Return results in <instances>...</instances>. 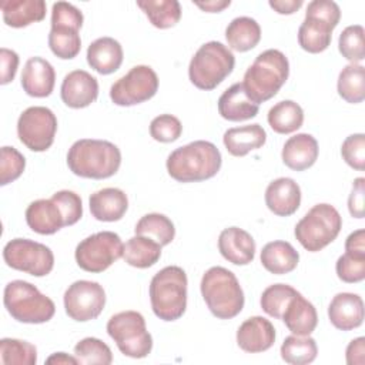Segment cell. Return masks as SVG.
<instances>
[{"label": "cell", "mask_w": 365, "mask_h": 365, "mask_svg": "<svg viewBox=\"0 0 365 365\" xmlns=\"http://www.w3.org/2000/svg\"><path fill=\"white\" fill-rule=\"evenodd\" d=\"M222 157L215 144L197 140L175 148L167 157V171L178 182H198L212 178L221 168Z\"/></svg>", "instance_id": "obj_1"}, {"label": "cell", "mask_w": 365, "mask_h": 365, "mask_svg": "<svg viewBox=\"0 0 365 365\" xmlns=\"http://www.w3.org/2000/svg\"><path fill=\"white\" fill-rule=\"evenodd\" d=\"M67 165L77 177L110 178L121 165V151L107 140L81 138L68 148Z\"/></svg>", "instance_id": "obj_2"}, {"label": "cell", "mask_w": 365, "mask_h": 365, "mask_svg": "<svg viewBox=\"0 0 365 365\" xmlns=\"http://www.w3.org/2000/svg\"><path fill=\"white\" fill-rule=\"evenodd\" d=\"M288 76L289 63L285 54L277 48H268L255 57L241 83L247 97L259 106L277 96Z\"/></svg>", "instance_id": "obj_3"}, {"label": "cell", "mask_w": 365, "mask_h": 365, "mask_svg": "<svg viewBox=\"0 0 365 365\" xmlns=\"http://www.w3.org/2000/svg\"><path fill=\"white\" fill-rule=\"evenodd\" d=\"M201 295L214 317L231 319L244 308V291L235 274L224 267H211L200 284Z\"/></svg>", "instance_id": "obj_4"}, {"label": "cell", "mask_w": 365, "mask_h": 365, "mask_svg": "<svg viewBox=\"0 0 365 365\" xmlns=\"http://www.w3.org/2000/svg\"><path fill=\"white\" fill-rule=\"evenodd\" d=\"M187 274L181 267L160 269L150 282V302L157 318L171 322L181 318L187 308Z\"/></svg>", "instance_id": "obj_5"}, {"label": "cell", "mask_w": 365, "mask_h": 365, "mask_svg": "<svg viewBox=\"0 0 365 365\" xmlns=\"http://www.w3.org/2000/svg\"><path fill=\"white\" fill-rule=\"evenodd\" d=\"M3 302L11 318L23 324H44L56 314L54 302L23 279L10 281L4 287Z\"/></svg>", "instance_id": "obj_6"}, {"label": "cell", "mask_w": 365, "mask_h": 365, "mask_svg": "<svg viewBox=\"0 0 365 365\" xmlns=\"http://www.w3.org/2000/svg\"><path fill=\"white\" fill-rule=\"evenodd\" d=\"M341 20V9L332 0H312L307 6L305 19L298 29L302 50L317 54L325 51L332 40V30Z\"/></svg>", "instance_id": "obj_7"}, {"label": "cell", "mask_w": 365, "mask_h": 365, "mask_svg": "<svg viewBox=\"0 0 365 365\" xmlns=\"http://www.w3.org/2000/svg\"><path fill=\"white\" fill-rule=\"evenodd\" d=\"M232 51L220 41L202 44L192 56L188 66L190 81L200 90H214L234 70Z\"/></svg>", "instance_id": "obj_8"}, {"label": "cell", "mask_w": 365, "mask_h": 365, "mask_svg": "<svg viewBox=\"0 0 365 365\" xmlns=\"http://www.w3.org/2000/svg\"><path fill=\"white\" fill-rule=\"evenodd\" d=\"M342 228V217L338 210L327 202L314 205L295 225L294 234L298 242L309 252H317L329 245Z\"/></svg>", "instance_id": "obj_9"}, {"label": "cell", "mask_w": 365, "mask_h": 365, "mask_svg": "<svg viewBox=\"0 0 365 365\" xmlns=\"http://www.w3.org/2000/svg\"><path fill=\"white\" fill-rule=\"evenodd\" d=\"M107 334L125 356L145 358L153 349V336L147 331L144 317L137 311L114 314L107 322Z\"/></svg>", "instance_id": "obj_10"}, {"label": "cell", "mask_w": 365, "mask_h": 365, "mask_svg": "<svg viewBox=\"0 0 365 365\" xmlns=\"http://www.w3.org/2000/svg\"><path fill=\"white\" fill-rule=\"evenodd\" d=\"M124 244L118 234L100 231L88 235L76 247V262L87 272L98 274L123 257Z\"/></svg>", "instance_id": "obj_11"}, {"label": "cell", "mask_w": 365, "mask_h": 365, "mask_svg": "<svg viewBox=\"0 0 365 365\" xmlns=\"http://www.w3.org/2000/svg\"><path fill=\"white\" fill-rule=\"evenodd\" d=\"M3 259L10 268L33 277H46L54 267L53 251L44 244L27 238L9 241L3 248Z\"/></svg>", "instance_id": "obj_12"}, {"label": "cell", "mask_w": 365, "mask_h": 365, "mask_svg": "<svg viewBox=\"0 0 365 365\" xmlns=\"http://www.w3.org/2000/svg\"><path fill=\"white\" fill-rule=\"evenodd\" d=\"M57 117L43 106L26 108L17 120L19 140L31 151L43 153L48 150L56 137Z\"/></svg>", "instance_id": "obj_13"}, {"label": "cell", "mask_w": 365, "mask_h": 365, "mask_svg": "<svg viewBox=\"0 0 365 365\" xmlns=\"http://www.w3.org/2000/svg\"><path fill=\"white\" fill-rule=\"evenodd\" d=\"M158 76L150 66H134L125 76L110 87V98L115 106L130 107L144 103L155 96Z\"/></svg>", "instance_id": "obj_14"}, {"label": "cell", "mask_w": 365, "mask_h": 365, "mask_svg": "<svg viewBox=\"0 0 365 365\" xmlns=\"http://www.w3.org/2000/svg\"><path fill=\"white\" fill-rule=\"evenodd\" d=\"M66 314L77 321L87 322L96 319L104 309L106 291L96 281L78 279L74 281L63 297Z\"/></svg>", "instance_id": "obj_15"}, {"label": "cell", "mask_w": 365, "mask_h": 365, "mask_svg": "<svg viewBox=\"0 0 365 365\" xmlns=\"http://www.w3.org/2000/svg\"><path fill=\"white\" fill-rule=\"evenodd\" d=\"M60 96L70 108L88 107L98 97V81L86 70H73L63 78Z\"/></svg>", "instance_id": "obj_16"}, {"label": "cell", "mask_w": 365, "mask_h": 365, "mask_svg": "<svg viewBox=\"0 0 365 365\" xmlns=\"http://www.w3.org/2000/svg\"><path fill=\"white\" fill-rule=\"evenodd\" d=\"M275 342V328L269 319L255 315L247 318L237 329V344L248 354L268 351Z\"/></svg>", "instance_id": "obj_17"}, {"label": "cell", "mask_w": 365, "mask_h": 365, "mask_svg": "<svg viewBox=\"0 0 365 365\" xmlns=\"http://www.w3.org/2000/svg\"><path fill=\"white\" fill-rule=\"evenodd\" d=\"M255 241L250 232L238 227H228L218 237L220 254L234 265H248L255 257Z\"/></svg>", "instance_id": "obj_18"}, {"label": "cell", "mask_w": 365, "mask_h": 365, "mask_svg": "<svg viewBox=\"0 0 365 365\" xmlns=\"http://www.w3.org/2000/svg\"><path fill=\"white\" fill-rule=\"evenodd\" d=\"M56 84L54 67L43 57H30L21 71V87L27 96L48 97Z\"/></svg>", "instance_id": "obj_19"}, {"label": "cell", "mask_w": 365, "mask_h": 365, "mask_svg": "<svg viewBox=\"0 0 365 365\" xmlns=\"http://www.w3.org/2000/svg\"><path fill=\"white\" fill-rule=\"evenodd\" d=\"M265 204L278 217H289L301 205V188L289 177L271 181L265 190Z\"/></svg>", "instance_id": "obj_20"}, {"label": "cell", "mask_w": 365, "mask_h": 365, "mask_svg": "<svg viewBox=\"0 0 365 365\" xmlns=\"http://www.w3.org/2000/svg\"><path fill=\"white\" fill-rule=\"evenodd\" d=\"M328 318L331 324L341 331H351L364 322V301L358 294L339 292L328 307Z\"/></svg>", "instance_id": "obj_21"}, {"label": "cell", "mask_w": 365, "mask_h": 365, "mask_svg": "<svg viewBox=\"0 0 365 365\" xmlns=\"http://www.w3.org/2000/svg\"><path fill=\"white\" fill-rule=\"evenodd\" d=\"M26 222L37 234L51 235L66 227L64 215L53 198H41L29 204Z\"/></svg>", "instance_id": "obj_22"}, {"label": "cell", "mask_w": 365, "mask_h": 365, "mask_svg": "<svg viewBox=\"0 0 365 365\" xmlns=\"http://www.w3.org/2000/svg\"><path fill=\"white\" fill-rule=\"evenodd\" d=\"M318 154L319 148L315 137L308 133H299L285 141L281 158L288 168L294 171H304L315 164Z\"/></svg>", "instance_id": "obj_23"}, {"label": "cell", "mask_w": 365, "mask_h": 365, "mask_svg": "<svg viewBox=\"0 0 365 365\" xmlns=\"http://www.w3.org/2000/svg\"><path fill=\"white\" fill-rule=\"evenodd\" d=\"M90 212L97 221L114 222L124 217L128 208L127 194L115 187L101 188L88 198Z\"/></svg>", "instance_id": "obj_24"}, {"label": "cell", "mask_w": 365, "mask_h": 365, "mask_svg": "<svg viewBox=\"0 0 365 365\" xmlns=\"http://www.w3.org/2000/svg\"><path fill=\"white\" fill-rule=\"evenodd\" d=\"M123 47L113 37H100L87 48V63L98 74L107 76L117 71L123 63Z\"/></svg>", "instance_id": "obj_25"}, {"label": "cell", "mask_w": 365, "mask_h": 365, "mask_svg": "<svg viewBox=\"0 0 365 365\" xmlns=\"http://www.w3.org/2000/svg\"><path fill=\"white\" fill-rule=\"evenodd\" d=\"M258 104L251 101L242 87V83H235L228 87L218 98V113L228 121H245L258 114Z\"/></svg>", "instance_id": "obj_26"}, {"label": "cell", "mask_w": 365, "mask_h": 365, "mask_svg": "<svg viewBox=\"0 0 365 365\" xmlns=\"http://www.w3.org/2000/svg\"><path fill=\"white\" fill-rule=\"evenodd\" d=\"M285 327L299 336L311 335L318 324V314L315 307L298 292L285 308L282 318Z\"/></svg>", "instance_id": "obj_27"}, {"label": "cell", "mask_w": 365, "mask_h": 365, "mask_svg": "<svg viewBox=\"0 0 365 365\" xmlns=\"http://www.w3.org/2000/svg\"><path fill=\"white\" fill-rule=\"evenodd\" d=\"M3 20L9 27L21 29L46 17L44 0H3L0 3Z\"/></svg>", "instance_id": "obj_28"}, {"label": "cell", "mask_w": 365, "mask_h": 365, "mask_svg": "<svg viewBox=\"0 0 365 365\" xmlns=\"http://www.w3.org/2000/svg\"><path fill=\"white\" fill-rule=\"evenodd\" d=\"M222 141L231 155L244 157L265 144L267 133L259 124L232 127L224 133Z\"/></svg>", "instance_id": "obj_29"}, {"label": "cell", "mask_w": 365, "mask_h": 365, "mask_svg": "<svg viewBox=\"0 0 365 365\" xmlns=\"http://www.w3.org/2000/svg\"><path fill=\"white\" fill-rule=\"evenodd\" d=\"M262 267L274 274L284 275L294 271L299 262L298 251L287 241H271L261 250Z\"/></svg>", "instance_id": "obj_30"}, {"label": "cell", "mask_w": 365, "mask_h": 365, "mask_svg": "<svg viewBox=\"0 0 365 365\" xmlns=\"http://www.w3.org/2000/svg\"><path fill=\"white\" fill-rule=\"evenodd\" d=\"M225 38L231 50L244 53L252 50L259 43L261 27L251 17H235L225 29Z\"/></svg>", "instance_id": "obj_31"}, {"label": "cell", "mask_w": 365, "mask_h": 365, "mask_svg": "<svg viewBox=\"0 0 365 365\" xmlns=\"http://www.w3.org/2000/svg\"><path fill=\"white\" fill-rule=\"evenodd\" d=\"M161 248L163 247L157 241L135 234L125 242L123 258L128 265L134 268H150L158 262L161 257Z\"/></svg>", "instance_id": "obj_32"}, {"label": "cell", "mask_w": 365, "mask_h": 365, "mask_svg": "<svg viewBox=\"0 0 365 365\" xmlns=\"http://www.w3.org/2000/svg\"><path fill=\"white\" fill-rule=\"evenodd\" d=\"M267 121L275 133L291 134L302 127L304 110L292 100H282L269 108Z\"/></svg>", "instance_id": "obj_33"}, {"label": "cell", "mask_w": 365, "mask_h": 365, "mask_svg": "<svg viewBox=\"0 0 365 365\" xmlns=\"http://www.w3.org/2000/svg\"><path fill=\"white\" fill-rule=\"evenodd\" d=\"M77 27L68 24H51L48 33V47L61 60L74 58L81 50V38Z\"/></svg>", "instance_id": "obj_34"}, {"label": "cell", "mask_w": 365, "mask_h": 365, "mask_svg": "<svg viewBox=\"0 0 365 365\" xmlns=\"http://www.w3.org/2000/svg\"><path fill=\"white\" fill-rule=\"evenodd\" d=\"M150 23L157 29H170L181 19V6L177 0H137Z\"/></svg>", "instance_id": "obj_35"}, {"label": "cell", "mask_w": 365, "mask_h": 365, "mask_svg": "<svg viewBox=\"0 0 365 365\" xmlns=\"http://www.w3.org/2000/svg\"><path fill=\"white\" fill-rule=\"evenodd\" d=\"M336 90L346 103H362L365 98V67L352 63L345 66L338 76Z\"/></svg>", "instance_id": "obj_36"}, {"label": "cell", "mask_w": 365, "mask_h": 365, "mask_svg": "<svg viewBox=\"0 0 365 365\" xmlns=\"http://www.w3.org/2000/svg\"><path fill=\"white\" fill-rule=\"evenodd\" d=\"M137 235L148 237L157 241L161 247L168 245L175 237V228L173 221L160 212H150L143 215L134 228Z\"/></svg>", "instance_id": "obj_37"}, {"label": "cell", "mask_w": 365, "mask_h": 365, "mask_svg": "<svg viewBox=\"0 0 365 365\" xmlns=\"http://www.w3.org/2000/svg\"><path fill=\"white\" fill-rule=\"evenodd\" d=\"M281 358L291 365H307L315 361L318 346L314 338L309 335H289L281 345Z\"/></svg>", "instance_id": "obj_38"}, {"label": "cell", "mask_w": 365, "mask_h": 365, "mask_svg": "<svg viewBox=\"0 0 365 365\" xmlns=\"http://www.w3.org/2000/svg\"><path fill=\"white\" fill-rule=\"evenodd\" d=\"M297 294L298 291L288 284H272L262 291L259 304L267 315L281 319L289 301Z\"/></svg>", "instance_id": "obj_39"}, {"label": "cell", "mask_w": 365, "mask_h": 365, "mask_svg": "<svg viewBox=\"0 0 365 365\" xmlns=\"http://www.w3.org/2000/svg\"><path fill=\"white\" fill-rule=\"evenodd\" d=\"M0 362L16 365H36L37 349L33 344L16 338L0 339Z\"/></svg>", "instance_id": "obj_40"}, {"label": "cell", "mask_w": 365, "mask_h": 365, "mask_svg": "<svg viewBox=\"0 0 365 365\" xmlns=\"http://www.w3.org/2000/svg\"><path fill=\"white\" fill-rule=\"evenodd\" d=\"M74 356L78 364H101L110 365L113 362V354L110 346L98 338L87 336L78 341L74 346Z\"/></svg>", "instance_id": "obj_41"}, {"label": "cell", "mask_w": 365, "mask_h": 365, "mask_svg": "<svg viewBox=\"0 0 365 365\" xmlns=\"http://www.w3.org/2000/svg\"><path fill=\"white\" fill-rule=\"evenodd\" d=\"M365 30L361 24L348 26L342 30L338 38V48L344 58L352 64H358L365 58Z\"/></svg>", "instance_id": "obj_42"}, {"label": "cell", "mask_w": 365, "mask_h": 365, "mask_svg": "<svg viewBox=\"0 0 365 365\" xmlns=\"http://www.w3.org/2000/svg\"><path fill=\"white\" fill-rule=\"evenodd\" d=\"M338 278L346 284L361 282L365 278V254L348 252L342 254L335 264Z\"/></svg>", "instance_id": "obj_43"}, {"label": "cell", "mask_w": 365, "mask_h": 365, "mask_svg": "<svg viewBox=\"0 0 365 365\" xmlns=\"http://www.w3.org/2000/svg\"><path fill=\"white\" fill-rule=\"evenodd\" d=\"M26 168L24 155L14 147H1L0 160V185H7L16 181Z\"/></svg>", "instance_id": "obj_44"}, {"label": "cell", "mask_w": 365, "mask_h": 365, "mask_svg": "<svg viewBox=\"0 0 365 365\" xmlns=\"http://www.w3.org/2000/svg\"><path fill=\"white\" fill-rule=\"evenodd\" d=\"M182 133L181 121L173 114H160L150 123V135L158 143H173Z\"/></svg>", "instance_id": "obj_45"}, {"label": "cell", "mask_w": 365, "mask_h": 365, "mask_svg": "<svg viewBox=\"0 0 365 365\" xmlns=\"http://www.w3.org/2000/svg\"><path fill=\"white\" fill-rule=\"evenodd\" d=\"M344 161L356 171L365 170V135L362 133L348 135L341 145Z\"/></svg>", "instance_id": "obj_46"}, {"label": "cell", "mask_w": 365, "mask_h": 365, "mask_svg": "<svg viewBox=\"0 0 365 365\" xmlns=\"http://www.w3.org/2000/svg\"><path fill=\"white\" fill-rule=\"evenodd\" d=\"M51 198L58 204L64 215L66 227L74 225L76 222L80 221V218L83 217V202L77 192L70 190H60L54 192Z\"/></svg>", "instance_id": "obj_47"}, {"label": "cell", "mask_w": 365, "mask_h": 365, "mask_svg": "<svg viewBox=\"0 0 365 365\" xmlns=\"http://www.w3.org/2000/svg\"><path fill=\"white\" fill-rule=\"evenodd\" d=\"M84 21L83 13L74 4L67 1H57L51 7V24H68L81 29Z\"/></svg>", "instance_id": "obj_48"}, {"label": "cell", "mask_w": 365, "mask_h": 365, "mask_svg": "<svg viewBox=\"0 0 365 365\" xmlns=\"http://www.w3.org/2000/svg\"><path fill=\"white\" fill-rule=\"evenodd\" d=\"M364 192H365V178L358 177L352 182V191L348 197L349 214L355 218H364Z\"/></svg>", "instance_id": "obj_49"}, {"label": "cell", "mask_w": 365, "mask_h": 365, "mask_svg": "<svg viewBox=\"0 0 365 365\" xmlns=\"http://www.w3.org/2000/svg\"><path fill=\"white\" fill-rule=\"evenodd\" d=\"M0 60H1V80L3 86L9 84L14 80L17 67H19V54L14 50L1 47L0 48Z\"/></svg>", "instance_id": "obj_50"}, {"label": "cell", "mask_w": 365, "mask_h": 365, "mask_svg": "<svg viewBox=\"0 0 365 365\" xmlns=\"http://www.w3.org/2000/svg\"><path fill=\"white\" fill-rule=\"evenodd\" d=\"M345 359L348 365L365 364V338L364 336H358L348 344L345 351Z\"/></svg>", "instance_id": "obj_51"}, {"label": "cell", "mask_w": 365, "mask_h": 365, "mask_svg": "<svg viewBox=\"0 0 365 365\" xmlns=\"http://www.w3.org/2000/svg\"><path fill=\"white\" fill-rule=\"evenodd\" d=\"M345 251L365 254V231L362 228L351 232L345 241Z\"/></svg>", "instance_id": "obj_52"}, {"label": "cell", "mask_w": 365, "mask_h": 365, "mask_svg": "<svg viewBox=\"0 0 365 365\" xmlns=\"http://www.w3.org/2000/svg\"><path fill=\"white\" fill-rule=\"evenodd\" d=\"M268 4L278 14H292L301 9L302 0H269Z\"/></svg>", "instance_id": "obj_53"}, {"label": "cell", "mask_w": 365, "mask_h": 365, "mask_svg": "<svg viewBox=\"0 0 365 365\" xmlns=\"http://www.w3.org/2000/svg\"><path fill=\"white\" fill-rule=\"evenodd\" d=\"M194 4L207 13H220L224 9L230 7V0H207V1H194Z\"/></svg>", "instance_id": "obj_54"}, {"label": "cell", "mask_w": 365, "mask_h": 365, "mask_svg": "<svg viewBox=\"0 0 365 365\" xmlns=\"http://www.w3.org/2000/svg\"><path fill=\"white\" fill-rule=\"evenodd\" d=\"M46 364H48V365H77L78 359L66 352H54L46 359Z\"/></svg>", "instance_id": "obj_55"}]
</instances>
